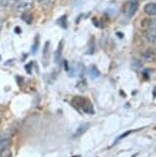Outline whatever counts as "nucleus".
<instances>
[{
    "label": "nucleus",
    "instance_id": "nucleus-1",
    "mask_svg": "<svg viewBox=\"0 0 156 157\" xmlns=\"http://www.w3.org/2000/svg\"><path fill=\"white\" fill-rule=\"evenodd\" d=\"M73 103L76 104V105L78 106V108H82V109H83L84 112H86V113H90V114L93 113V106L90 105V103L88 102L86 99H84V98L76 97V98L73 99Z\"/></svg>",
    "mask_w": 156,
    "mask_h": 157
},
{
    "label": "nucleus",
    "instance_id": "nucleus-2",
    "mask_svg": "<svg viewBox=\"0 0 156 157\" xmlns=\"http://www.w3.org/2000/svg\"><path fill=\"white\" fill-rule=\"evenodd\" d=\"M34 0H17V6L20 11H27L33 6Z\"/></svg>",
    "mask_w": 156,
    "mask_h": 157
},
{
    "label": "nucleus",
    "instance_id": "nucleus-3",
    "mask_svg": "<svg viewBox=\"0 0 156 157\" xmlns=\"http://www.w3.org/2000/svg\"><path fill=\"white\" fill-rule=\"evenodd\" d=\"M138 7H139V2H138V0H131L127 4V17H134L136 11L138 10Z\"/></svg>",
    "mask_w": 156,
    "mask_h": 157
},
{
    "label": "nucleus",
    "instance_id": "nucleus-4",
    "mask_svg": "<svg viewBox=\"0 0 156 157\" xmlns=\"http://www.w3.org/2000/svg\"><path fill=\"white\" fill-rule=\"evenodd\" d=\"M10 145V138L6 135L0 136V152L7 150V148Z\"/></svg>",
    "mask_w": 156,
    "mask_h": 157
},
{
    "label": "nucleus",
    "instance_id": "nucleus-5",
    "mask_svg": "<svg viewBox=\"0 0 156 157\" xmlns=\"http://www.w3.org/2000/svg\"><path fill=\"white\" fill-rule=\"evenodd\" d=\"M144 11L148 16H156V3L155 2H149L144 7Z\"/></svg>",
    "mask_w": 156,
    "mask_h": 157
},
{
    "label": "nucleus",
    "instance_id": "nucleus-6",
    "mask_svg": "<svg viewBox=\"0 0 156 157\" xmlns=\"http://www.w3.org/2000/svg\"><path fill=\"white\" fill-rule=\"evenodd\" d=\"M155 60V52H153L152 49H147L146 52H143L142 55V61L143 62H147V63H149V62H152Z\"/></svg>",
    "mask_w": 156,
    "mask_h": 157
},
{
    "label": "nucleus",
    "instance_id": "nucleus-7",
    "mask_svg": "<svg viewBox=\"0 0 156 157\" xmlns=\"http://www.w3.org/2000/svg\"><path fill=\"white\" fill-rule=\"evenodd\" d=\"M63 44H64V41L63 40L60 41L58 48H57V50H55V62L57 64L61 63V61H62V52H63Z\"/></svg>",
    "mask_w": 156,
    "mask_h": 157
},
{
    "label": "nucleus",
    "instance_id": "nucleus-8",
    "mask_svg": "<svg viewBox=\"0 0 156 157\" xmlns=\"http://www.w3.org/2000/svg\"><path fill=\"white\" fill-rule=\"evenodd\" d=\"M49 57H51V55H49V41H48V42L45 43V45H44V49H43V64H44V66H48V65Z\"/></svg>",
    "mask_w": 156,
    "mask_h": 157
},
{
    "label": "nucleus",
    "instance_id": "nucleus-9",
    "mask_svg": "<svg viewBox=\"0 0 156 157\" xmlns=\"http://www.w3.org/2000/svg\"><path fill=\"white\" fill-rule=\"evenodd\" d=\"M146 38L150 42H154L156 40V29L154 27L149 28L146 32Z\"/></svg>",
    "mask_w": 156,
    "mask_h": 157
},
{
    "label": "nucleus",
    "instance_id": "nucleus-10",
    "mask_svg": "<svg viewBox=\"0 0 156 157\" xmlns=\"http://www.w3.org/2000/svg\"><path fill=\"white\" fill-rule=\"evenodd\" d=\"M88 127H89V123H83V124H81V125L77 128V130L75 132L74 137H79V136L83 135L84 132L88 129Z\"/></svg>",
    "mask_w": 156,
    "mask_h": 157
},
{
    "label": "nucleus",
    "instance_id": "nucleus-11",
    "mask_svg": "<svg viewBox=\"0 0 156 157\" xmlns=\"http://www.w3.org/2000/svg\"><path fill=\"white\" fill-rule=\"evenodd\" d=\"M88 74H89V76L92 77L93 79H95L97 77L100 76V71L98 70V68L96 66H90L89 69H88Z\"/></svg>",
    "mask_w": 156,
    "mask_h": 157
},
{
    "label": "nucleus",
    "instance_id": "nucleus-12",
    "mask_svg": "<svg viewBox=\"0 0 156 157\" xmlns=\"http://www.w3.org/2000/svg\"><path fill=\"white\" fill-rule=\"evenodd\" d=\"M22 19L25 21L27 24H31L32 23V14L30 13H28V11H25V13H23L22 14Z\"/></svg>",
    "mask_w": 156,
    "mask_h": 157
},
{
    "label": "nucleus",
    "instance_id": "nucleus-13",
    "mask_svg": "<svg viewBox=\"0 0 156 157\" xmlns=\"http://www.w3.org/2000/svg\"><path fill=\"white\" fill-rule=\"evenodd\" d=\"M131 68L134 70H138L140 68H142V63L138 60H132L131 61Z\"/></svg>",
    "mask_w": 156,
    "mask_h": 157
},
{
    "label": "nucleus",
    "instance_id": "nucleus-14",
    "mask_svg": "<svg viewBox=\"0 0 156 157\" xmlns=\"http://www.w3.org/2000/svg\"><path fill=\"white\" fill-rule=\"evenodd\" d=\"M86 86H87V84H86V82H85L84 80L79 81L77 83V88L79 90H81V91H84L85 90H86Z\"/></svg>",
    "mask_w": 156,
    "mask_h": 157
},
{
    "label": "nucleus",
    "instance_id": "nucleus-15",
    "mask_svg": "<svg viewBox=\"0 0 156 157\" xmlns=\"http://www.w3.org/2000/svg\"><path fill=\"white\" fill-rule=\"evenodd\" d=\"M38 44H39V38H38V36H36V38H35V43L33 44V46H32V52H36V50L38 49Z\"/></svg>",
    "mask_w": 156,
    "mask_h": 157
},
{
    "label": "nucleus",
    "instance_id": "nucleus-16",
    "mask_svg": "<svg viewBox=\"0 0 156 157\" xmlns=\"http://www.w3.org/2000/svg\"><path fill=\"white\" fill-rule=\"evenodd\" d=\"M66 20H67V16H63L60 20H59V21H60L61 26H62L63 28H67V24H66L67 21H66Z\"/></svg>",
    "mask_w": 156,
    "mask_h": 157
},
{
    "label": "nucleus",
    "instance_id": "nucleus-17",
    "mask_svg": "<svg viewBox=\"0 0 156 157\" xmlns=\"http://www.w3.org/2000/svg\"><path fill=\"white\" fill-rule=\"evenodd\" d=\"M106 13H107V14H109V16L112 17H114L116 14V10H108Z\"/></svg>",
    "mask_w": 156,
    "mask_h": 157
},
{
    "label": "nucleus",
    "instance_id": "nucleus-18",
    "mask_svg": "<svg viewBox=\"0 0 156 157\" xmlns=\"http://www.w3.org/2000/svg\"><path fill=\"white\" fill-rule=\"evenodd\" d=\"M134 132V130H128L127 132H124V134H123L122 136H120V137H119L118 139H117V141H118V140H121V139H123L124 137H126V136L129 135V134H131V132Z\"/></svg>",
    "mask_w": 156,
    "mask_h": 157
},
{
    "label": "nucleus",
    "instance_id": "nucleus-19",
    "mask_svg": "<svg viewBox=\"0 0 156 157\" xmlns=\"http://www.w3.org/2000/svg\"><path fill=\"white\" fill-rule=\"evenodd\" d=\"M55 0H43V5H46V6H48V5H51L52 2H54Z\"/></svg>",
    "mask_w": 156,
    "mask_h": 157
},
{
    "label": "nucleus",
    "instance_id": "nucleus-20",
    "mask_svg": "<svg viewBox=\"0 0 156 157\" xmlns=\"http://www.w3.org/2000/svg\"><path fill=\"white\" fill-rule=\"evenodd\" d=\"M73 157H79V155L78 156H73Z\"/></svg>",
    "mask_w": 156,
    "mask_h": 157
},
{
    "label": "nucleus",
    "instance_id": "nucleus-21",
    "mask_svg": "<svg viewBox=\"0 0 156 157\" xmlns=\"http://www.w3.org/2000/svg\"><path fill=\"white\" fill-rule=\"evenodd\" d=\"M0 157H1V152H0Z\"/></svg>",
    "mask_w": 156,
    "mask_h": 157
},
{
    "label": "nucleus",
    "instance_id": "nucleus-22",
    "mask_svg": "<svg viewBox=\"0 0 156 157\" xmlns=\"http://www.w3.org/2000/svg\"><path fill=\"white\" fill-rule=\"evenodd\" d=\"M154 42H155V43H156V40H155V41H154Z\"/></svg>",
    "mask_w": 156,
    "mask_h": 157
},
{
    "label": "nucleus",
    "instance_id": "nucleus-23",
    "mask_svg": "<svg viewBox=\"0 0 156 157\" xmlns=\"http://www.w3.org/2000/svg\"><path fill=\"white\" fill-rule=\"evenodd\" d=\"M0 121H1V119H0Z\"/></svg>",
    "mask_w": 156,
    "mask_h": 157
}]
</instances>
